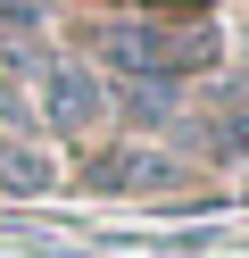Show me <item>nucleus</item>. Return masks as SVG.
Listing matches in <instances>:
<instances>
[{"mask_svg":"<svg viewBox=\"0 0 249 258\" xmlns=\"http://www.w3.org/2000/svg\"><path fill=\"white\" fill-rule=\"evenodd\" d=\"M83 175H92L100 191H158V183H175V158H158V150H133V142H125V150H100Z\"/></svg>","mask_w":249,"mask_h":258,"instance_id":"7ed1b4c3","label":"nucleus"},{"mask_svg":"<svg viewBox=\"0 0 249 258\" xmlns=\"http://www.w3.org/2000/svg\"><path fill=\"white\" fill-rule=\"evenodd\" d=\"M92 58L125 84H191L224 58V34L208 17H116L92 34Z\"/></svg>","mask_w":249,"mask_h":258,"instance_id":"f257e3e1","label":"nucleus"},{"mask_svg":"<svg viewBox=\"0 0 249 258\" xmlns=\"http://www.w3.org/2000/svg\"><path fill=\"white\" fill-rule=\"evenodd\" d=\"M50 150L42 142H17V134H0V191H50Z\"/></svg>","mask_w":249,"mask_h":258,"instance_id":"20e7f679","label":"nucleus"},{"mask_svg":"<svg viewBox=\"0 0 249 258\" xmlns=\"http://www.w3.org/2000/svg\"><path fill=\"white\" fill-rule=\"evenodd\" d=\"M33 92H42V117L58 125V134H83V125L108 108V84H100L92 67H75V58H58L50 50L42 58V75H33Z\"/></svg>","mask_w":249,"mask_h":258,"instance_id":"f03ea898","label":"nucleus"}]
</instances>
